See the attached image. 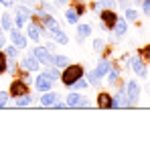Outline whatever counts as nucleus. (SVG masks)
Segmentation results:
<instances>
[{
    "label": "nucleus",
    "instance_id": "obj_1",
    "mask_svg": "<svg viewBox=\"0 0 150 142\" xmlns=\"http://www.w3.org/2000/svg\"><path fill=\"white\" fill-rule=\"evenodd\" d=\"M85 75V67L79 65V63H69L67 67H63V73H61V81L65 87H71L77 79H81Z\"/></svg>",
    "mask_w": 150,
    "mask_h": 142
},
{
    "label": "nucleus",
    "instance_id": "obj_2",
    "mask_svg": "<svg viewBox=\"0 0 150 142\" xmlns=\"http://www.w3.org/2000/svg\"><path fill=\"white\" fill-rule=\"evenodd\" d=\"M118 12L114 10V8H101L100 10V21H101V28H105V31H112L116 23H118Z\"/></svg>",
    "mask_w": 150,
    "mask_h": 142
},
{
    "label": "nucleus",
    "instance_id": "obj_3",
    "mask_svg": "<svg viewBox=\"0 0 150 142\" xmlns=\"http://www.w3.org/2000/svg\"><path fill=\"white\" fill-rule=\"evenodd\" d=\"M25 94H30V92H28V81L21 79V77H14V79L10 81L8 95H10V97H21V95H25Z\"/></svg>",
    "mask_w": 150,
    "mask_h": 142
},
{
    "label": "nucleus",
    "instance_id": "obj_4",
    "mask_svg": "<svg viewBox=\"0 0 150 142\" xmlns=\"http://www.w3.org/2000/svg\"><path fill=\"white\" fill-rule=\"evenodd\" d=\"M126 97H128V104H130V108H134L136 104H138V99H140V85H138V81H128L126 83Z\"/></svg>",
    "mask_w": 150,
    "mask_h": 142
},
{
    "label": "nucleus",
    "instance_id": "obj_5",
    "mask_svg": "<svg viewBox=\"0 0 150 142\" xmlns=\"http://www.w3.org/2000/svg\"><path fill=\"white\" fill-rule=\"evenodd\" d=\"M26 35H28L30 41L39 43V41H41V35H49V33L45 31V26L39 23V21H30V23H28V28H26Z\"/></svg>",
    "mask_w": 150,
    "mask_h": 142
},
{
    "label": "nucleus",
    "instance_id": "obj_6",
    "mask_svg": "<svg viewBox=\"0 0 150 142\" xmlns=\"http://www.w3.org/2000/svg\"><path fill=\"white\" fill-rule=\"evenodd\" d=\"M67 108H89L91 104H89V99L85 97V95H81L79 92H71V94L67 95Z\"/></svg>",
    "mask_w": 150,
    "mask_h": 142
},
{
    "label": "nucleus",
    "instance_id": "obj_7",
    "mask_svg": "<svg viewBox=\"0 0 150 142\" xmlns=\"http://www.w3.org/2000/svg\"><path fill=\"white\" fill-rule=\"evenodd\" d=\"M33 55L41 61V65H45V67H49L53 65V53H51L47 47H41L39 43H37V47L33 49Z\"/></svg>",
    "mask_w": 150,
    "mask_h": 142
},
{
    "label": "nucleus",
    "instance_id": "obj_8",
    "mask_svg": "<svg viewBox=\"0 0 150 142\" xmlns=\"http://www.w3.org/2000/svg\"><path fill=\"white\" fill-rule=\"evenodd\" d=\"M130 69L134 71L138 77H146L148 75V69H146V61L138 55V57H130Z\"/></svg>",
    "mask_w": 150,
    "mask_h": 142
},
{
    "label": "nucleus",
    "instance_id": "obj_9",
    "mask_svg": "<svg viewBox=\"0 0 150 142\" xmlns=\"http://www.w3.org/2000/svg\"><path fill=\"white\" fill-rule=\"evenodd\" d=\"M35 87H37V92H47L53 87V79H51V75L47 71H43V73H39L37 75V79H35Z\"/></svg>",
    "mask_w": 150,
    "mask_h": 142
},
{
    "label": "nucleus",
    "instance_id": "obj_10",
    "mask_svg": "<svg viewBox=\"0 0 150 142\" xmlns=\"http://www.w3.org/2000/svg\"><path fill=\"white\" fill-rule=\"evenodd\" d=\"M8 33H10V41H12V45L18 47L21 51H25V49H26V37L21 33V28H18V26H12Z\"/></svg>",
    "mask_w": 150,
    "mask_h": 142
},
{
    "label": "nucleus",
    "instance_id": "obj_11",
    "mask_svg": "<svg viewBox=\"0 0 150 142\" xmlns=\"http://www.w3.org/2000/svg\"><path fill=\"white\" fill-rule=\"evenodd\" d=\"M118 108H130L124 87H120V89H118V94L114 95V99H112V110H118Z\"/></svg>",
    "mask_w": 150,
    "mask_h": 142
},
{
    "label": "nucleus",
    "instance_id": "obj_12",
    "mask_svg": "<svg viewBox=\"0 0 150 142\" xmlns=\"http://www.w3.org/2000/svg\"><path fill=\"white\" fill-rule=\"evenodd\" d=\"M57 102H59V94L53 92V89H47V92H43V95H41V106L43 108H53Z\"/></svg>",
    "mask_w": 150,
    "mask_h": 142
},
{
    "label": "nucleus",
    "instance_id": "obj_13",
    "mask_svg": "<svg viewBox=\"0 0 150 142\" xmlns=\"http://www.w3.org/2000/svg\"><path fill=\"white\" fill-rule=\"evenodd\" d=\"M112 99H114L112 94L100 92V94H98V99H96V106H98L100 110H112Z\"/></svg>",
    "mask_w": 150,
    "mask_h": 142
},
{
    "label": "nucleus",
    "instance_id": "obj_14",
    "mask_svg": "<svg viewBox=\"0 0 150 142\" xmlns=\"http://www.w3.org/2000/svg\"><path fill=\"white\" fill-rule=\"evenodd\" d=\"M39 65H41V61L30 53V55H26V57H23V63H21V67L26 71H39Z\"/></svg>",
    "mask_w": 150,
    "mask_h": 142
},
{
    "label": "nucleus",
    "instance_id": "obj_15",
    "mask_svg": "<svg viewBox=\"0 0 150 142\" xmlns=\"http://www.w3.org/2000/svg\"><path fill=\"white\" fill-rule=\"evenodd\" d=\"M112 69V63L108 61V57H101L100 61H98V65H96V71H98V75H100L101 79L108 75V71Z\"/></svg>",
    "mask_w": 150,
    "mask_h": 142
},
{
    "label": "nucleus",
    "instance_id": "obj_16",
    "mask_svg": "<svg viewBox=\"0 0 150 142\" xmlns=\"http://www.w3.org/2000/svg\"><path fill=\"white\" fill-rule=\"evenodd\" d=\"M49 35H51V39H55V43H59V45H67L69 43V37L61 31V26H57L55 31H51Z\"/></svg>",
    "mask_w": 150,
    "mask_h": 142
},
{
    "label": "nucleus",
    "instance_id": "obj_17",
    "mask_svg": "<svg viewBox=\"0 0 150 142\" xmlns=\"http://www.w3.org/2000/svg\"><path fill=\"white\" fill-rule=\"evenodd\" d=\"M91 35V26L89 24H77V41H83Z\"/></svg>",
    "mask_w": 150,
    "mask_h": 142
},
{
    "label": "nucleus",
    "instance_id": "obj_18",
    "mask_svg": "<svg viewBox=\"0 0 150 142\" xmlns=\"http://www.w3.org/2000/svg\"><path fill=\"white\" fill-rule=\"evenodd\" d=\"M33 104V95L30 94H25L21 95V97H14V106L16 108H26V106H30Z\"/></svg>",
    "mask_w": 150,
    "mask_h": 142
},
{
    "label": "nucleus",
    "instance_id": "obj_19",
    "mask_svg": "<svg viewBox=\"0 0 150 142\" xmlns=\"http://www.w3.org/2000/svg\"><path fill=\"white\" fill-rule=\"evenodd\" d=\"M0 23H2V31H10V28L14 26V18H12V14L4 12V14L0 16Z\"/></svg>",
    "mask_w": 150,
    "mask_h": 142
},
{
    "label": "nucleus",
    "instance_id": "obj_20",
    "mask_svg": "<svg viewBox=\"0 0 150 142\" xmlns=\"http://www.w3.org/2000/svg\"><path fill=\"white\" fill-rule=\"evenodd\" d=\"M69 63H71L69 57H65V55H53V65H55V67H61V69H63V67H67Z\"/></svg>",
    "mask_w": 150,
    "mask_h": 142
},
{
    "label": "nucleus",
    "instance_id": "obj_21",
    "mask_svg": "<svg viewBox=\"0 0 150 142\" xmlns=\"http://www.w3.org/2000/svg\"><path fill=\"white\" fill-rule=\"evenodd\" d=\"M101 83V77L98 75V71H87V85H93V87H100Z\"/></svg>",
    "mask_w": 150,
    "mask_h": 142
},
{
    "label": "nucleus",
    "instance_id": "obj_22",
    "mask_svg": "<svg viewBox=\"0 0 150 142\" xmlns=\"http://www.w3.org/2000/svg\"><path fill=\"white\" fill-rule=\"evenodd\" d=\"M112 31L116 33V37H124L126 31H128V24H126L124 18H118V23H116V26H114Z\"/></svg>",
    "mask_w": 150,
    "mask_h": 142
},
{
    "label": "nucleus",
    "instance_id": "obj_23",
    "mask_svg": "<svg viewBox=\"0 0 150 142\" xmlns=\"http://www.w3.org/2000/svg\"><path fill=\"white\" fill-rule=\"evenodd\" d=\"M71 8H73L79 16H83V14L87 12V4H85L83 0H75V2H71Z\"/></svg>",
    "mask_w": 150,
    "mask_h": 142
},
{
    "label": "nucleus",
    "instance_id": "obj_24",
    "mask_svg": "<svg viewBox=\"0 0 150 142\" xmlns=\"http://www.w3.org/2000/svg\"><path fill=\"white\" fill-rule=\"evenodd\" d=\"M108 81L112 85H118V81H120V67H112L108 71Z\"/></svg>",
    "mask_w": 150,
    "mask_h": 142
},
{
    "label": "nucleus",
    "instance_id": "obj_25",
    "mask_svg": "<svg viewBox=\"0 0 150 142\" xmlns=\"http://www.w3.org/2000/svg\"><path fill=\"white\" fill-rule=\"evenodd\" d=\"M65 21H67L69 24H77V21H79V14L75 12L73 8H67V10H65Z\"/></svg>",
    "mask_w": 150,
    "mask_h": 142
},
{
    "label": "nucleus",
    "instance_id": "obj_26",
    "mask_svg": "<svg viewBox=\"0 0 150 142\" xmlns=\"http://www.w3.org/2000/svg\"><path fill=\"white\" fill-rule=\"evenodd\" d=\"M8 69V57H6V53L0 49V75H4Z\"/></svg>",
    "mask_w": 150,
    "mask_h": 142
},
{
    "label": "nucleus",
    "instance_id": "obj_27",
    "mask_svg": "<svg viewBox=\"0 0 150 142\" xmlns=\"http://www.w3.org/2000/svg\"><path fill=\"white\" fill-rule=\"evenodd\" d=\"M4 49H6L4 53H6V57H8V59H16V57H18V51H21L18 47H14V45L6 47V45H4Z\"/></svg>",
    "mask_w": 150,
    "mask_h": 142
},
{
    "label": "nucleus",
    "instance_id": "obj_28",
    "mask_svg": "<svg viewBox=\"0 0 150 142\" xmlns=\"http://www.w3.org/2000/svg\"><path fill=\"white\" fill-rule=\"evenodd\" d=\"M126 21L136 23V21H138V10H134V8H126Z\"/></svg>",
    "mask_w": 150,
    "mask_h": 142
},
{
    "label": "nucleus",
    "instance_id": "obj_29",
    "mask_svg": "<svg viewBox=\"0 0 150 142\" xmlns=\"http://www.w3.org/2000/svg\"><path fill=\"white\" fill-rule=\"evenodd\" d=\"M47 73L51 75V79L55 81V79H61V73H59V69L55 67V65H49V69H47Z\"/></svg>",
    "mask_w": 150,
    "mask_h": 142
},
{
    "label": "nucleus",
    "instance_id": "obj_30",
    "mask_svg": "<svg viewBox=\"0 0 150 142\" xmlns=\"http://www.w3.org/2000/svg\"><path fill=\"white\" fill-rule=\"evenodd\" d=\"M138 55H140V57H142V59H144L146 63H150V45H146V47H142Z\"/></svg>",
    "mask_w": 150,
    "mask_h": 142
},
{
    "label": "nucleus",
    "instance_id": "obj_31",
    "mask_svg": "<svg viewBox=\"0 0 150 142\" xmlns=\"http://www.w3.org/2000/svg\"><path fill=\"white\" fill-rule=\"evenodd\" d=\"M71 87H73L75 92H79V89H83V87H87V79H83V77H81V79H77V81H75V83L71 85Z\"/></svg>",
    "mask_w": 150,
    "mask_h": 142
},
{
    "label": "nucleus",
    "instance_id": "obj_32",
    "mask_svg": "<svg viewBox=\"0 0 150 142\" xmlns=\"http://www.w3.org/2000/svg\"><path fill=\"white\" fill-rule=\"evenodd\" d=\"M8 99H10V95L6 94V92H0V108H6L8 106Z\"/></svg>",
    "mask_w": 150,
    "mask_h": 142
},
{
    "label": "nucleus",
    "instance_id": "obj_33",
    "mask_svg": "<svg viewBox=\"0 0 150 142\" xmlns=\"http://www.w3.org/2000/svg\"><path fill=\"white\" fill-rule=\"evenodd\" d=\"M98 4H100L101 8H114V6H116L114 0H98Z\"/></svg>",
    "mask_w": 150,
    "mask_h": 142
},
{
    "label": "nucleus",
    "instance_id": "obj_34",
    "mask_svg": "<svg viewBox=\"0 0 150 142\" xmlns=\"http://www.w3.org/2000/svg\"><path fill=\"white\" fill-rule=\"evenodd\" d=\"M93 49H96L98 53H101V51H103V39H96V41H93Z\"/></svg>",
    "mask_w": 150,
    "mask_h": 142
},
{
    "label": "nucleus",
    "instance_id": "obj_35",
    "mask_svg": "<svg viewBox=\"0 0 150 142\" xmlns=\"http://www.w3.org/2000/svg\"><path fill=\"white\" fill-rule=\"evenodd\" d=\"M142 12L150 14V0H142Z\"/></svg>",
    "mask_w": 150,
    "mask_h": 142
},
{
    "label": "nucleus",
    "instance_id": "obj_36",
    "mask_svg": "<svg viewBox=\"0 0 150 142\" xmlns=\"http://www.w3.org/2000/svg\"><path fill=\"white\" fill-rule=\"evenodd\" d=\"M14 2H16V0H0V4H2L4 8H12V6H14Z\"/></svg>",
    "mask_w": 150,
    "mask_h": 142
},
{
    "label": "nucleus",
    "instance_id": "obj_37",
    "mask_svg": "<svg viewBox=\"0 0 150 142\" xmlns=\"http://www.w3.org/2000/svg\"><path fill=\"white\" fill-rule=\"evenodd\" d=\"M116 4H118L120 8H130V0H118Z\"/></svg>",
    "mask_w": 150,
    "mask_h": 142
},
{
    "label": "nucleus",
    "instance_id": "obj_38",
    "mask_svg": "<svg viewBox=\"0 0 150 142\" xmlns=\"http://www.w3.org/2000/svg\"><path fill=\"white\" fill-rule=\"evenodd\" d=\"M53 108H55V110H65V108H67V104H63V102H57Z\"/></svg>",
    "mask_w": 150,
    "mask_h": 142
},
{
    "label": "nucleus",
    "instance_id": "obj_39",
    "mask_svg": "<svg viewBox=\"0 0 150 142\" xmlns=\"http://www.w3.org/2000/svg\"><path fill=\"white\" fill-rule=\"evenodd\" d=\"M4 45H6V37L0 33V49H4Z\"/></svg>",
    "mask_w": 150,
    "mask_h": 142
},
{
    "label": "nucleus",
    "instance_id": "obj_40",
    "mask_svg": "<svg viewBox=\"0 0 150 142\" xmlns=\"http://www.w3.org/2000/svg\"><path fill=\"white\" fill-rule=\"evenodd\" d=\"M25 6H35V0H21Z\"/></svg>",
    "mask_w": 150,
    "mask_h": 142
},
{
    "label": "nucleus",
    "instance_id": "obj_41",
    "mask_svg": "<svg viewBox=\"0 0 150 142\" xmlns=\"http://www.w3.org/2000/svg\"><path fill=\"white\" fill-rule=\"evenodd\" d=\"M0 33H2V23H0Z\"/></svg>",
    "mask_w": 150,
    "mask_h": 142
},
{
    "label": "nucleus",
    "instance_id": "obj_42",
    "mask_svg": "<svg viewBox=\"0 0 150 142\" xmlns=\"http://www.w3.org/2000/svg\"><path fill=\"white\" fill-rule=\"evenodd\" d=\"M41 2H47V0H41Z\"/></svg>",
    "mask_w": 150,
    "mask_h": 142
}]
</instances>
